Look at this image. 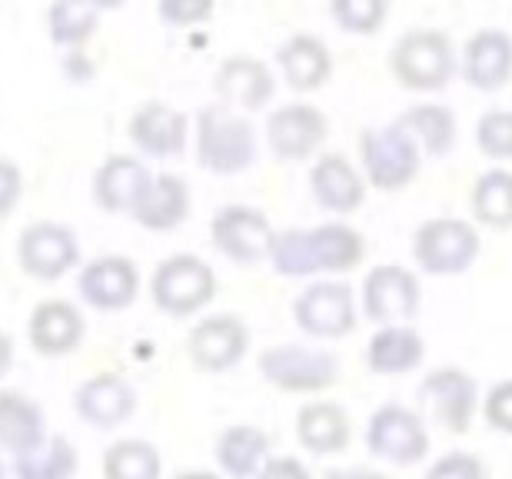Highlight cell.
<instances>
[{
  "instance_id": "21",
  "label": "cell",
  "mask_w": 512,
  "mask_h": 479,
  "mask_svg": "<svg viewBox=\"0 0 512 479\" xmlns=\"http://www.w3.org/2000/svg\"><path fill=\"white\" fill-rule=\"evenodd\" d=\"M127 134L143 157L163 160V157L183 154L193 130H190V117L180 114L177 107L160 104V100H150V104H140L130 114Z\"/></svg>"
},
{
  "instance_id": "46",
  "label": "cell",
  "mask_w": 512,
  "mask_h": 479,
  "mask_svg": "<svg viewBox=\"0 0 512 479\" xmlns=\"http://www.w3.org/2000/svg\"><path fill=\"white\" fill-rule=\"evenodd\" d=\"M0 479H4V456H0Z\"/></svg>"
},
{
  "instance_id": "22",
  "label": "cell",
  "mask_w": 512,
  "mask_h": 479,
  "mask_svg": "<svg viewBox=\"0 0 512 479\" xmlns=\"http://www.w3.org/2000/svg\"><path fill=\"white\" fill-rule=\"evenodd\" d=\"M463 77L479 94H496L512 80V37L506 30L483 27L463 47Z\"/></svg>"
},
{
  "instance_id": "43",
  "label": "cell",
  "mask_w": 512,
  "mask_h": 479,
  "mask_svg": "<svg viewBox=\"0 0 512 479\" xmlns=\"http://www.w3.org/2000/svg\"><path fill=\"white\" fill-rule=\"evenodd\" d=\"M10 366H14V340H10V333L0 326V380L10 373Z\"/></svg>"
},
{
  "instance_id": "31",
  "label": "cell",
  "mask_w": 512,
  "mask_h": 479,
  "mask_svg": "<svg viewBox=\"0 0 512 479\" xmlns=\"http://www.w3.org/2000/svg\"><path fill=\"white\" fill-rule=\"evenodd\" d=\"M396 124H403L409 130V137L416 140L423 157H446L456 147V117L453 110L443 104H416L406 107L396 117Z\"/></svg>"
},
{
  "instance_id": "38",
  "label": "cell",
  "mask_w": 512,
  "mask_h": 479,
  "mask_svg": "<svg viewBox=\"0 0 512 479\" xmlns=\"http://www.w3.org/2000/svg\"><path fill=\"white\" fill-rule=\"evenodd\" d=\"M423 479H489V470L476 453L449 450V453L436 456V460L429 463Z\"/></svg>"
},
{
  "instance_id": "19",
  "label": "cell",
  "mask_w": 512,
  "mask_h": 479,
  "mask_svg": "<svg viewBox=\"0 0 512 479\" xmlns=\"http://www.w3.org/2000/svg\"><path fill=\"white\" fill-rule=\"evenodd\" d=\"M213 90H217L223 107H233L240 114H256L273 100L276 77L263 60L250 54H233L220 60L217 74H213Z\"/></svg>"
},
{
  "instance_id": "16",
  "label": "cell",
  "mask_w": 512,
  "mask_h": 479,
  "mask_svg": "<svg viewBox=\"0 0 512 479\" xmlns=\"http://www.w3.org/2000/svg\"><path fill=\"white\" fill-rule=\"evenodd\" d=\"M423 400L446 433L463 436L476 420L483 393L463 366H436L423 376Z\"/></svg>"
},
{
  "instance_id": "36",
  "label": "cell",
  "mask_w": 512,
  "mask_h": 479,
  "mask_svg": "<svg viewBox=\"0 0 512 479\" xmlns=\"http://www.w3.org/2000/svg\"><path fill=\"white\" fill-rule=\"evenodd\" d=\"M476 147L489 160H512V110L493 107L476 120Z\"/></svg>"
},
{
  "instance_id": "29",
  "label": "cell",
  "mask_w": 512,
  "mask_h": 479,
  "mask_svg": "<svg viewBox=\"0 0 512 479\" xmlns=\"http://www.w3.org/2000/svg\"><path fill=\"white\" fill-rule=\"evenodd\" d=\"M213 456H217V470L223 479H256L263 463L270 460V436L260 426L233 423L227 426L217 443H213Z\"/></svg>"
},
{
  "instance_id": "17",
  "label": "cell",
  "mask_w": 512,
  "mask_h": 479,
  "mask_svg": "<svg viewBox=\"0 0 512 479\" xmlns=\"http://www.w3.org/2000/svg\"><path fill=\"white\" fill-rule=\"evenodd\" d=\"M87 340V320L77 303L64 297H47L34 303L27 317V343L37 356L60 360V356L77 353Z\"/></svg>"
},
{
  "instance_id": "8",
  "label": "cell",
  "mask_w": 512,
  "mask_h": 479,
  "mask_svg": "<svg viewBox=\"0 0 512 479\" xmlns=\"http://www.w3.org/2000/svg\"><path fill=\"white\" fill-rule=\"evenodd\" d=\"M293 320L310 340H346L360 326V297L353 293L350 283L336 277L310 280L293 297Z\"/></svg>"
},
{
  "instance_id": "5",
  "label": "cell",
  "mask_w": 512,
  "mask_h": 479,
  "mask_svg": "<svg viewBox=\"0 0 512 479\" xmlns=\"http://www.w3.org/2000/svg\"><path fill=\"white\" fill-rule=\"evenodd\" d=\"M217 297V273L197 253H170L150 273V300L163 317H200Z\"/></svg>"
},
{
  "instance_id": "26",
  "label": "cell",
  "mask_w": 512,
  "mask_h": 479,
  "mask_svg": "<svg viewBox=\"0 0 512 479\" xmlns=\"http://www.w3.org/2000/svg\"><path fill=\"white\" fill-rule=\"evenodd\" d=\"M366 366L376 376H406L423 366L426 340L413 323H389L376 326L363 353Z\"/></svg>"
},
{
  "instance_id": "41",
  "label": "cell",
  "mask_w": 512,
  "mask_h": 479,
  "mask_svg": "<svg viewBox=\"0 0 512 479\" xmlns=\"http://www.w3.org/2000/svg\"><path fill=\"white\" fill-rule=\"evenodd\" d=\"M256 479H313V473L306 470L300 456H270Z\"/></svg>"
},
{
  "instance_id": "39",
  "label": "cell",
  "mask_w": 512,
  "mask_h": 479,
  "mask_svg": "<svg viewBox=\"0 0 512 479\" xmlns=\"http://www.w3.org/2000/svg\"><path fill=\"white\" fill-rule=\"evenodd\" d=\"M217 10V0H160L157 14L160 20H167L170 27H193V24H207Z\"/></svg>"
},
{
  "instance_id": "4",
  "label": "cell",
  "mask_w": 512,
  "mask_h": 479,
  "mask_svg": "<svg viewBox=\"0 0 512 479\" xmlns=\"http://www.w3.org/2000/svg\"><path fill=\"white\" fill-rule=\"evenodd\" d=\"M389 74L413 94H439L456 74V50L443 30L413 27L389 50Z\"/></svg>"
},
{
  "instance_id": "14",
  "label": "cell",
  "mask_w": 512,
  "mask_h": 479,
  "mask_svg": "<svg viewBox=\"0 0 512 479\" xmlns=\"http://www.w3.org/2000/svg\"><path fill=\"white\" fill-rule=\"evenodd\" d=\"M263 134L276 160L300 163L320 154V147L326 144V137H330V120H326L320 107L293 100V104L270 110Z\"/></svg>"
},
{
  "instance_id": "24",
  "label": "cell",
  "mask_w": 512,
  "mask_h": 479,
  "mask_svg": "<svg viewBox=\"0 0 512 479\" xmlns=\"http://www.w3.org/2000/svg\"><path fill=\"white\" fill-rule=\"evenodd\" d=\"M153 180L150 167L130 154H110L94 170V203L107 213H133L143 190Z\"/></svg>"
},
{
  "instance_id": "18",
  "label": "cell",
  "mask_w": 512,
  "mask_h": 479,
  "mask_svg": "<svg viewBox=\"0 0 512 479\" xmlns=\"http://www.w3.org/2000/svg\"><path fill=\"white\" fill-rule=\"evenodd\" d=\"M74 410L94 430H117L137 413V390L120 373H94L74 390Z\"/></svg>"
},
{
  "instance_id": "15",
  "label": "cell",
  "mask_w": 512,
  "mask_h": 479,
  "mask_svg": "<svg viewBox=\"0 0 512 479\" xmlns=\"http://www.w3.org/2000/svg\"><path fill=\"white\" fill-rule=\"evenodd\" d=\"M140 287V267L130 257H120V253H104V257L87 260L77 273L80 300L100 313H120L133 307V300L140 297Z\"/></svg>"
},
{
  "instance_id": "42",
  "label": "cell",
  "mask_w": 512,
  "mask_h": 479,
  "mask_svg": "<svg viewBox=\"0 0 512 479\" xmlns=\"http://www.w3.org/2000/svg\"><path fill=\"white\" fill-rule=\"evenodd\" d=\"M326 479H389L380 470H370V466H343V470H330Z\"/></svg>"
},
{
  "instance_id": "34",
  "label": "cell",
  "mask_w": 512,
  "mask_h": 479,
  "mask_svg": "<svg viewBox=\"0 0 512 479\" xmlns=\"http://www.w3.org/2000/svg\"><path fill=\"white\" fill-rule=\"evenodd\" d=\"M100 14H104V10L94 7L90 0H50V7H47L50 40L67 50H80L97 34Z\"/></svg>"
},
{
  "instance_id": "33",
  "label": "cell",
  "mask_w": 512,
  "mask_h": 479,
  "mask_svg": "<svg viewBox=\"0 0 512 479\" xmlns=\"http://www.w3.org/2000/svg\"><path fill=\"white\" fill-rule=\"evenodd\" d=\"M80 470L77 446L60 433H47V440L14 460L17 479H74Z\"/></svg>"
},
{
  "instance_id": "40",
  "label": "cell",
  "mask_w": 512,
  "mask_h": 479,
  "mask_svg": "<svg viewBox=\"0 0 512 479\" xmlns=\"http://www.w3.org/2000/svg\"><path fill=\"white\" fill-rule=\"evenodd\" d=\"M20 197H24V173L14 160L0 157V220L14 213Z\"/></svg>"
},
{
  "instance_id": "12",
  "label": "cell",
  "mask_w": 512,
  "mask_h": 479,
  "mask_svg": "<svg viewBox=\"0 0 512 479\" xmlns=\"http://www.w3.org/2000/svg\"><path fill=\"white\" fill-rule=\"evenodd\" d=\"M17 263L30 280L54 283L80 267V240L60 220H34L17 237Z\"/></svg>"
},
{
  "instance_id": "25",
  "label": "cell",
  "mask_w": 512,
  "mask_h": 479,
  "mask_svg": "<svg viewBox=\"0 0 512 479\" xmlns=\"http://www.w3.org/2000/svg\"><path fill=\"white\" fill-rule=\"evenodd\" d=\"M47 440V413L40 410L34 396L24 390L0 386V453L10 460L27 456Z\"/></svg>"
},
{
  "instance_id": "2",
  "label": "cell",
  "mask_w": 512,
  "mask_h": 479,
  "mask_svg": "<svg viewBox=\"0 0 512 479\" xmlns=\"http://www.w3.org/2000/svg\"><path fill=\"white\" fill-rule=\"evenodd\" d=\"M193 140H197L200 167L217 173V177H237V173L250 170L256 154H260L250 117L223 104L200 110L193 120Z\"/></svg>"
},
{
  "instance_id": "6",
  "label": "cell",
  "mask_w": 512,
  "mask_h": 479,
  "mask_svg": "<svg viewBox=\"0 0 512 479\" xmlns=\"http://www.w3.org/2000/svg\"><path fill=\"white\" fill-rule=\"evenodd\" d=\"M356 147H360V170L366 183L383 193H403L423 167V150L396 120L366 127Z\"/></svg>"
},
{
  "instance_id": "37",
  "label": "cell",
  "mask_w": 512,
  "mask_h": 479,
  "mask_svg": "<svg viewBox=\"0 0 512 479\" xmlns=\"http://www.w3.org/2000/svg\"><path fill=\"white\" fill-rule=\"evenodd\" d=\"M479 413H483L489 430L512 436V376L489 386L483 393V400H479Z\"/></svg>"
},
{
  "instance_id": "35",
  "label": "cell",
  "mask_w": 512,
  "mask_h": 479,
  "mask_svg": "<svg viewBox=\"0 0 512 479\" xmlns=\"http://www.w3.org/2000/svg\"><path fill=\"white\" fill-rule=\"evenodd\" d=\"M330 17L343 34L373 37L389 17V0H330Z\"/></svg>"
},
{
  "instance_id": "32",
  "label": "cell",
  "mask_w": 512,
  "mask_h": 479,
  "mask_svg": "<svg viewBox=\"0 0 512 479\" xmlns=\"http://www.w3.org/2000/svg\"><path fill=\"white\" fill-rule=\"evenodd\" d=\"M100 476L104 479H163V456L150 440L124 436V440H114L104 450Z\"/></svg>"
},
{
  "instance_id": "23",
  "label": "cell",
  "mask_w": 512,
  "mask_h": 479,
  "mask_svg": "<svg viewBox=\"0 0 512 479\" xmlns=\"http://www.w3.org/2000/svg\"><path fill=\"white\" fill-rule=\"evenodd\" d=\"M296 443L310 456H336L353 443V420L333 400H306L296 410Z\"/></svg>"
},
{
  "instance_id": "30",
  "label": "cell",
  "mask_w": 512,
  "mask_h": 479,
  "mask_svg": "<svg viewBox=\"0 0 512 479\" xmlns=\"http://www.w3.org/2000/svg\"><path fill=\"white\" fill-rule=\"evenodd\" d=\"M469 213L476 227L512 230V170L489 167L469 187Z\"/></svg>"
},
{
  "instance_id": "45",
  "label": "cell",
  "mask_w": 512,
  "mask_h": 479,
  "mask_svg": "<svg viewBox=\"0 0 512 479\" xmlns=\"http://www.w3.org/2000/svg\"><path fill=\"white\" fill-rule=\"evenodd\" d=\"M90 4L100 7V10H117L120 4H124V0H90Z\"/></svg>"
},
{
  "instance_id": "3",
  "label": "cell",
  "mask_w": 512,
  "mask_h": 479,
  "mask_svg": "<svg viewBox=\"0 0 512 479\" xmlns=\"http://www.w3.org/2000/svg\"><path fill=\"white\" fill-rule=\"evenodd\" d=\"M256 363H260V376L273 390L290 396H323L343 376L340 356L330 353L326 346H310V343L263 346Z\"/></svg>"
},
{
  "instance_id": "10",
  "label": "cell",
  "mask_w": 512,
  "mask_h": 479,
  "mask_svg": "<svg viewBox=\"0 0 512 479\" xmlns=\"http://www.w3.org/2000/svg\"><path fill=\"white\" fill-rule=\"evenodd\" d=\"M210 240L230 263L256 267V263H270L276 227L260 207H250V203H227V207H220L213 213Z\"/></svg>"
},
{
  "instance_id": "11",
  "label": "cell",
  "mask_w": 512,
  "mask_h": 479,
  "mask_svg": "<svg viewBox=\"0 0 512 479\" xmlns=\"http://www.w3.org/2000/svg\"><path fill=\"white\" fill-rule=\"evenodd\" d=\"M419 307H423V283H419L416 270L403 267V263H376L363 277L360 313L366 323H409Z\"/></svg>"
},
{
  "instance_id": "44",
  "label": "cell",
  "mask_w": 512,
  "mask_h": 479,
  "mask_svg": "<svg viewBox=\"0 0 512 479\" xmlns=\"http://www.w3.org/2000/svg\"><path fill=\"white\" fill-rule=\"evenodd\" d=\"M173 479H223V476L213 473V470H183V473H177Z\"/></svg>"
},
{
  "instance_id": "20",
  "label": "cell",
  "mask_w": 512,
  "mask_h": 479,
  "mask_svg": "<svg viewBox=\"0 0 512 479\" xmlns=\"http://www.w3.org/2000/svg\"><path fill=\"white\" fill-rule=\"evenodd\" d=\"M366 183L360 163H353L346 154H320L310 167V193L316 207L326 213H356L366 203Z\"/></svg>"
},
{
  "instance_id": "13",
  "label": "cell",
  "mask_w": 512,
  "mask_h": 479,
  "mask_svg": "<svg viewBox=\"0 0 512 479\" xmlns=\"http://www.w3.org/2000/svg\"><path fill=\"white\" fill-rule=\"evenodd\" d=\"M250 353V326L237 313H207L190 326L187 356L200 373H227Z\"/></svg>"
},
{
  "instance_id": "7",
  "label": "cell",
  "mask_w": 512,
  "mask_h": 479,
  "mask_svg": "<svg viewBox=\"0 0 512 479\" xmlns=\"http://www.w3.org/2000/svg\"><path fill=\"white\" fill-rule=\"evenodd\" d=\"M413 260L429 277H459L476 263L483 240L473 220L463 217H429L413 230Z\"/></svg>"
},
{
  "instance_id": "28",
  "label": "cell",
  "mask_w": 512,
  "mask_h": 479,
  "mask_svg": "<svg viewBox=\"0 0 512 479\" xmlns=\"http://www.w3.org/2000/svg\"><path fill=\"white\" fill-rule=\"evenodd\" d=\"M143 230L170 233L190 217V187L177 173H153L140 203L130 213Z\"/></svg>"
},
{
  "instance_id": "27",
  "label": "cell",
  "mask_w": 512,
  "mask_h": 479,
  "mask_svg": "<svg viewBox=\"0 0 512 479\" xmlns=\"http://www.w3.org/2000/svg\"><path fill=\"white\" fill-rule=\"evenodd\" d=\"M276 67L283 74V84L296 94H313L326 87L333 77V54L316 34H293L276 50Z\"/></svg>"
},
{
  "instance_id": "9",
  "label": "cell",
  "mask_w": 512,
  "mask_h": 479,
  "mask_svg": "<svg viewBox=\"0 0 512 479\" xmlns=\"http://www.w3.org/2000/svg\"><path fill=\"white\" fill-rule=\"evenodd\" d=\"M429 430L413 406L383 403L366 420V450L389 466H416L429 456Z\"/></svg>"
},
{
  "instance_id": "1",
  "label": "cell",
  "mask_w": 512,
  "mask_h": 479,
  "mask_svg": "<svg viewBox=\"0 0 512 479\" xmlns=\"http://www.w3.org/2000/svg\"><path fill=\"white\" fill-rule=\"evenodd\" d=\"M366 237L350 223H316V227L276 230L270 267L276 277L326 280L356 270L366 260Z\"/></svg>"
}]
</instances>
